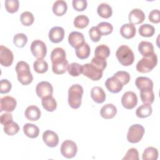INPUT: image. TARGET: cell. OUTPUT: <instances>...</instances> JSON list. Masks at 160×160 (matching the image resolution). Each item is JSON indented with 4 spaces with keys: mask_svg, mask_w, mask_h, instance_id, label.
I'll list each match as a JSON object with an SVG mask.
<instances>
[{
    "mask_svg": "<svg viewBox=\"0 0 160 160\" xmlns=\"http://www.w3.org/2000/svg\"><path fill=\"white\" fill-rule=\"evenodd\" d=\"M15 70L17 72V78L22 85H28L33 80V76L31 72L29 64L23 61H19L16 66Z\"/></svg>",
    "mask_w": 160,
    "mask_h": 160,
    "instance_id": "6da1fadb",
    "label": "cell"
},
{
    "mask_svg": "<svg viewBox=\"0 0 160 160\" xmlns=\"http://www.w3.org/2000/svg\"><path fill=\"white\" fill-rule=\"evenodd\" d=\"M83 88L78 84L72 85L68 90V103L72 109H78L81 104Z\"/></svg>",
    "mask_w": 160,
    "mask_h": 160,
    "instance_id": "7a4b0ae2",
    "label": "cell"
},
{
    "mask_svg": "<svg viewBox=\"0 0 160 160\" xmlns=\"http://www.w3.org/2000/svg\"><path fill=\"white\" fill-rule=\"evenodd\" d=\"M116 56L122 66L131 65L134 60V54L131 49L126 45L120 46L116 51Z\"/></svg>",
    "mask_w": 160,
    "mask_h": 160,
    "instance_id": "3957f363",
    "label": "cell"
},
{
    "mask_svg": "<svg viewBox=\"0 0 160 160\" xmlns=\"http://www.w3.org/2000/svg\"><path fill=\"white\" fill-rule=\"evenodd\" d=\"M158 63V57L153 53L149 57H143L136 64V70L141 73L150 72L156 66Z\"/></svg>",
    "mask_w": 160,
    "mask_h": 160,
    "instance_id": "277c9868",
    "label": "cell"
},
{
    "mask_svg": "<svg viewBox=\"0 0 160 160\" xmlns=\"http://www.w3.org/2000/svg\"><path fill=\"white\" fill-rule=\"evenodd\" d=\"M145 130L144 127L139 124L131 126L127 134V139L131 143H137L142 138Z\"/></svg>",
    "mask_w": 160,
    "mask_h": 160,
    "instance_id": "5b68a950",
    "label": "cell"
},
{
    "mask_svg": "<svg viewBox=\"0 0 160 160\" xmlns=\"http://www.w3.org/2000/svg\"><path fill=\"white\" fill-rule=\"evenodd\" d=\"M78 152L76 144L71 140H65L61 146V153L66 158L70 159L74 158Z\"/></svg>",
    "mask_w": 160,
    "mask_h": 160,
    "instance_id": "8992f818",
    "label": "cell"
},
{
    "mask_svg": "<svg viewBox=\"0 0 160 160\" xmlns=\"http://www.w3.org/2000/svg\"><path fill=\"white\" fill-rule=\"evenodd\" d=\"M31 51L38 59H43L47 54V48L43 41L36 39L33 41L31 44Z\"/></svg>",
    "mask_w": 160,
    "mask_h": 160,
    "instance_id": "52a82bcc",
    "label": "cell"
},
{
    "mask_svg": "<svg viewBox=\"0 0 160 160\" xmlns=\"http://www.w3.org/2000/svg\"><path fill=\"white\" fill-rule=\"evenodd\" d=\"M82 74L93 81H98L102 76V71L98 69L91 63H86L82 65Z\"/></svg>",
    "mask_w": 160,
    "mask_h": 160,
    "instance_id": "ba28073f",
    "label": "cell"
},
{
    "mask_svg": "<svg viewBox=\"0 0 160 160\" xmlns=\"http://www.w3.org/2000/svg\"><path fill=\"white\" fill-rule=\"evenodd\" d=\"M122 106L128 109H133L138 104V97L133 91H127L123 94L121 98Z\"/></svg>",
    "mask_w": 160,
    "mask_h": 160,
    "instance_id": "9c48e42d",
    "label": "cell"
},
{
    "mask_svg": "<svg viewBox=\"0 0 160 160\" xmlns=\"http://www.w3.org/2000/svg\"><path fill=\"white\" fill-rule=\"evenodd\" d=\"M14 55L12 52L7 47L0 46V63L2 66L9 67L13 62Z\"/></svg>",
    "mask_w": 160,
    "mask_h": 160,
    "instance_id": "30bf717a",
    "label": "cell"
},
{
    "mask_svg": "<svg viewBox=\"0 0 160 160\" xmlns=\"http://www.w3.org/2000/svg\"><path fill=\"white\" fill-rule=\"evenodd\" d=\"M51 62L52 70L54 73L56 74H62L67 71L69 64L66 57L57 58L51 61Z\"/></svg>",
    "mask_w": 160,
    "mask_h": 160,
    "instance_id": "8fae6325",
    "label": "cell"
},
{
    "mask_svg": "<svg viewBox=\"0 0 160 160\" xmlns=\"http://www.w3.org/2000/svg\"><path fill=\"white\" fill-rule=\"evenodd\" d=\"M36 92L40 98L51 96L53 93V88L51 83L48 81L39 82L36 87Z\"/></svg>",
    "mask_w": 160,
    "mask_h": 160,
    "instance_id": "7c38bea8",
    "label": "cell"
},
{
    "mask_svg": "<svg viewBox=\"0 0 160 160\" xmlns=\"http://www.w3.org/2000/svg\"><path fill=\"white\" fill-rule=\"evenodd\" d=\"M17 105L16 100L11 96H6L1 98L0 100V111L12 112Z\"/></svg>",
    "mask_w": 160,
    "mask_h": 160,
    "instance_id": "4fadbf2b",
    "label": "cell"
},
{
    "mask_svg": "<svg viewBox=\"0 0 160 160\" xmlns=\"http://www.w3.org/2000/svg\"><path fill=\"white\" fill-rule=\"evenodd\" d=\"M64 34L65 31L62 27L54 26L49 30L48 36L52 42L59 43L64 39Z\"/></svg>",
    "mask_w": 160,
    "mask_h": 160,
    "instance_id": "5bb4252c",
    "label": "cell"
},
{
    "mask_svg": "<svg viewBox=\"0 0 160 160\" xmlns=\"http://www.w3.org/2000/svg\"><path fill=\"white\" fill-rule=\"evenodd\" d=\"M42 140L48 147H56L59 143V137L58 134L51 130H46L42 134Z\"/></svg>",
    "mask_w": 160,
    "mask_h": 160,
    "instance_id": "9a60e30c",
    "label": "cell"
},
{
    "mask_svg": "<svg viewBox=\"0 0 160 160\" xmlns=\"http://www.w3.org/2000/svg\"><path fill=\"white\" fill-rule=\"evenodd\" d=\"M105 86L109 92L112 93H118L122 90L124 85L118 78L113 76L106 79Z\"/></svg>",
    "mask_w": 160,
    "mask_h": 160,
    "instance_id": "2e32d148",
    "label": "cell"
},
{
    "mask_svg": "<svg viewBox=\"0 0 160 160\" xmlns=\"http://www.w3.org/2000/svg\"><path fill=\"white\" fill-rule=\"evenodd\" d=\"M145 14L144 12L138 8L132 9L128 16L129 23L134 24H138L142 23L145 19Z\"/></svg>",
    "mask_w": 160,
    "mask_h": 160,
    "instance_id": "e0dca14e",
    "label": "cell"
},
{
    "mask_svg": "<svg viewBox=\"0 0 160 160\" xmlns=\"http://www.w3.org/2000/svg\"><path fill=\"white\" fill-rule=\"evenodd\" d=\"M69 44L76 48L84 42V36L82 33L78 31H72L68 36Z\"/></svg>",
    "mask_w": 160,
    "mask_h": 160,
    "instance_id": "ac0fdd59",
    "label": "cell"
},
{
    "mask_svg": "<svg viewBox=\"0 0 160 160\" xmlns=\"http://www.w3.org/2000/svg\"><path fill=\"white\" fill-rule=\"evenodd\" d=\"M117 113V108L112 104H106L104 105L100 110V115L106 119L114 118Z\"/></svg>",
    "mask_w": 160,
    "mask_h": 160,
    "instance_id": "d6986e66",
    "label": "cell"
},
{
    "mask_svg": "<svg viewBox=\"0 0 160 160\" xmlns=\"http://www.w3.org/2000/svg\"><path fill=\"white\" fill-rule=\"evenodd\" d=\"M91 97L96 103H102L106 99V93L99 86H94L91 90Z\"/></svg>",
    "mask_w": 160,
    "mask_h": 160,
    "instance_id": "ffe728a7",
    "label": "cell"
},
{
    "mask_svg": "<svg viewBox=\"0 0 160 160\" xmlns=\"http://www.w3.org/2000/svg\"><path fill=\"white\" fill-rule=\"evenodd\" d=\"M24 115L28 120L35 121L38 120L41 117V110L38 106L31 105L26 109Z\"/></svg>",
    "mask_w": 160,
    "mask_h": 160,
    "instance_id": "44dd1931",
    "label": "cell"
},
{
    "mask_svg": "<svg viewBox=\"0 0 160 160\" xmlns=\"http://www.w3.org/2000/svg\"><path fill=\"white\" fill-rule=\"evenodd\" d=\"M136 32V29L134 25L131 23L123 24L120 28V34L125 39H129L132 38Z\"/></svg>",
    "mask_w": 160,
    "mask_h": 160,
    "instance_id": "7402d4cb",
    "label": "cell"
},
{
    "mask_svg": "<svg viewBox=\"0 0 160 160\" xmlns=\"http://www.w3.org/2000/svg\"><path fill=\"white\" fill-rule=\"evenodd\" d=\"M138 50L143 57H149L154 53L153 44L149 41L140 42L138 45Z\"/></svg>",
    "mask_w": 160,
    "mask_h": 160,
    "instance_id": "603a6c76",
    "label": "cell"
},
{
    "mask_svg": "<svg viewBox=\"0 0 160 160\" xmlns=\"http://www.w3.org/2000/svg\"><path fill=\"white\" fill-rule=\"evenodd\" d=\"M135 85L139 90L146 89H153V82L150 78L148 77H138L135 80Z\"/></svg>",
    "mask_w": 160,
    "mask_h": 160,
    "instance_id": "cb8c5ba5",
    "label": "cell"
},
{
    "mask_svg": "<svg viewBox=\"0 0 160 160\" xmlns=\"http://www.w3.org/2000/svg\"><path fill=\"white\" fill-rule=\"evenodd\" d=\"M68 9V5L65 1L58 0L56 1L52 8V12L57 16H61L64 15Z\"/></svg>",
    "mask_w": 160,
    "mask_h": 160,
    "instance_id": "d4e9b609",
    "label": "cell"
},
{
    "mask_svg": "<svg viewBox=\"0 0 160 160\" xmlns=\"http://www.w3.org/2000/svg\"><path fill=\"white\" fill-rule=\"evenodd\" d=\"M75 52L76 56L80 59H84L88 58L91 52V49L89 44L86 42H84L78 47L75 48Z\"/></svg>",
    "mask_w": 160,
    "mask_h": 160,
    "instance_id": "484cf974",
    "label": "cell"
},
{
    "mask_svg": "<svg viewBox=\"0 0 160 160\" xmlns=\"http://www.w3.org/2000/svg\"><path fill=\"white\" fill-rule=\"evenodd\" d=\"M23 131L25 135L30 138H37L39 134V128L31 123L25 124L23 126Z\"/></svg>",
    "mask_w": 160,
    "mask_h": 160,
    "instance_id": "4316f807",
    "label": "cell"
},
{
    "mask_svg": "<svg viewBox=\"0 0 160 160\" xmlns=\"http://www.w3.org/2000/svg\"><path fill=\"white\" fill-rule=\"evenodd\" d=\"M41 103L45 110L49 112L54 111L57 108L56 101L52 95L42 98Z\"/></svg>",
    "mask_w": 160,
    "mask_h": 160,
    "instance_id": "83f0119b",
    "label": "cell"
},
{
    "mask_svg": "<svg viewBox=\"0 0 160 160\" xmlns=\"http://www.w3.org/2000/svg\"><path fill=\"white\" fill-rule=\"evenodd\" d=\"M152 109L151 104H142L139 106L136 111V115L140 118H145L151 115Z\"/></svg>",
    "mask_w": 160,
    "mask_h": 160,
    "instance_id": "f1b7e54d",
    "label": "cell"
},
{
    "mask_svg": "<svg viewBox=\"0 0 160 160\" xmlns=\"http://www.w3.org/2000/svg\"><path fill=\"white\" fill-rule=\"evenodd\" d=\"M98 14L103 18H109L112 16V9L111 6L106 2L101 3L97 8Z\"/></svg>",
    "mask_w": 160,
    "mask_h": 160,
    "instance_id": "f546056e",
    "label": "cell"
},
{
    "mask_svg": "<svg viewBox=\"0 0 160 160\" xmlns=\"http://www.w3.org/2000/svg\"><path fill=\"white\" fill-rule=\"evenodd\" d=\"M140 98L143 103L151 104L154 100V94L152 89H146L140 90Z\"/></svg>",
    "mask_w": 160,
    "mask_h": 160,
    "instance_id": "4dcf8cb0",
    "label": "cell"
},
{
    "mask_svg": "<svg viewBox=\"0 0 160 160\" xmlns=\"http://www.w3.org/2000/svg\"><path fill=\"white\" fill-rule=\"evenodd\" d=\"M95 57L106 59L110 55V49L109 47L105 44H101L98 46L94 51Z\"/></svg>",
    "mask_w": 160,
    "mask_h": 160,
    "instance_id": "1f68e13d",
    "label": "cell"
},
{
    "mask_svg": "<svg viewBox=\"0 0 160 160\" xmlns=\"http://www.w3.org/2000/svg\"><path fill=\"white\" fill-rule=\"evenodd\" d=\"M158 158V151L156 148L148 147L146 148L142 153L143 160H156Z\"/></svg>",
    "mask_w": 160,
    "mask_h": 160,
    "instance_id": "d6a6232c",
    "label": "cell"
},
{
    "mask_svg": "<svg viewBox=\"0 0 160 160\" xmlns=\"http://www.w3.org/2000/svg\"><path fill=\"white\" fill-rule=\"evenodd\" d=\"M139 33L142 37H151L155 32V28L149 24H143L139 28Z\"/></svg>",
    "mask_w": 160,
    "mask_h": 160,
    "instance_id": "836d02e7",
    "label": "cell"
},
{
    "mask_svg": "<svg viewBox=\"0 0 160 160\" xmlns=\"http://www.w3.org/2000/svg\"><path fill=\"white\" fill-rule=\"evenodd\" d=\"M89 22L88 17L84 14H80L77 16L74 19V26L78 29H83L88 26Z\"/></svg>",
    "mask_w": 160,
    "mask_h": 160,
    "instance_id": "e575fe53",
    "label": "cell"
},
{
    "mask_svg": "<svg viewBox=\"0 0 160 160\" xmlns=\"http://www.w3.org/2000/svg\"><path fill=\"white\" fill-rule=\"evenodd\" d=\"M33 68L36 72L42 74L48 71V64L43 59H38L34 62Z\"/></svg>",
    "mask_w": 160,
    "mask_h": 160,
    "instance_id": "d590c367",
    "label": "cell"
},
{
    "mask_svg": "<svg viewBox=\"0 0 160 160\" xmlns=\"http://www.w3.org/2000/svg\"><path fill=\"white\" fill-rule=\"evenodd\" d=\"M67 71L71 76L77 77L82 73V66L78 62H72L68 65Z\"/></svg>",
    "mask_w": 160,
    "mask_h": 160,
    "instance_id": "8d00e7d4",
    "label": "cell"
},
{
    "mask_svg": "<svg viewBox=\"0 0 160 160\" xmlns=\"http://www.w3.org/2000/svg\"><path fill=\"white\" fill-rule=\"evenodd\" d=\"M3 129L6 134L9 136H13L19 132V126L16 122L12 121L8 124L4 125Z\"/></svg>",
    "mask_w": 160,
    "mask_h": 160,
    "instance_id": "74e56055",
    "label": "cell"
},
{
    "mask_svg": "<svg viewBox=\"0 0 160 160\" xmlns=\"http://www.w3.org/2000/svg\"><path fill=\"white\" fill-rule=\"evenodd\" d=\"M97 28L98 29L101 36H107L112 32L113 27L111 23L108 22H101L97 25Z\"/></svg>",
    "mask_w": 160,
    "mask_h": 160,
    "instance_id": "f35d334b",
    "label": "cell"
},
{
    "mask_svg": "<svg viewBox=\"0 0 160 160\" xmlns=\"http://www.w3.org/2000/svg\"><path fill=\"white\" fill-rule=\"evenodd\" d=\"M20 21L24 26H29L34 22V17L31 12L24 11L20 15Z\"/></svg>",
    "mask_w": 160,
    "mask_h": 160,
    "instance_id": "ab89813d",
    "label": "cell"
},
{
    "mask_svg": "<svg viewBox=\"0 0 160 160\" xmlns=\"http://www.w3.org/2000/svg\"><path fill=\"white\" fill-rule=\"evenodd\" d=\"M28 42V38L24 33H18L13 38V43L18 48H23Z\"/></svg>",
    "mask_w": 160,
    "mask_h": 160,
    "instance_id": "60d3db41",
    "label": "cell"
},
{
    "mask_svg": "<svg viewBox=\"0 0 160 160\" xmlns=\"http://www.w3.org/2000/svg\"><path fill=\"white\" fill-rule=\"evenodd\" d=\"M4 4L6 11L10 13L17 12L19 6L18 0H6Z\"/></svg>",
    "mask_w": 160,
    "mask_h": 160,
    "instance_id": "b9f144b4",
    "label": "cell"
},
{
    "mask_svg": "<svg viewBox=\"0 0 160 160\" xmlns=\"http://www.w3.org/2000/svg\"><path fill=\"white\" fill-rule=\"evenodd\" d=\"M113 76L118 78L123 85L128 84L131 79L130 74L128 72L124 71H119L116 72Z\"/></svg>",
    "mask_w": 160,
    "mask_h": 160,
    "instance_id": "7bdbcfd3",
    "label": "cell"
},
{
    "mask_svg": "<svg viewBox=\"0 0 160 160\" xmlns=\"http://www.w3.org/2000/svg\"><path fill=\"white\" fill-rule=\"evenodd\" d=\"M91 63L102 72L107 66V61L106 59L98 58L95 56L92 59Z\"/></svg>",
    "mask_w": 160,
    "mask_h": 160,
    "instance_id": "ee69618b",
    "label": "cell"
},
{
    "mask_svg": "<svg viewBox=\"0 0 160 160\" xmlns=\"http://www.w3.org/2000/svg\"><path fill=\"white\" fill-rule=\"evenodd\" d=\"M73 8L78 11H84L88 6L86 0H73L72 2Z\"/></svg>",
    "mask_w": 160,
    "mask_h": 160,
    "instance_id": "f6af8a7d",
    "label": "cell"
},
{
    "mask_svg": "<svg viewBox=\"0 0 160 160\" xmlns=\"http://www.w3.org/2000/svg\"><path fill=\"white\" fill-rule=\"evenodd\" d=\"M122 159L126 160H138L139 159V152L136 148H131L129 149Z\"/></svg>",
    "mask_w": 160,
    "mask_h": 160,
    "instance_id": "bcb514c9",
    "label": "cell"
},
{
    "mask_svg": "<svg viewBox=\"0 0 160 160\" xmlns=\"http://www.w3.org/2000/svg\"><path fill=\"white\" fill-rule=\"evenodd\" d=\"M89 35L93 42H98L101 38V34L96 26H93L89 29Z\"/></svg>",
    "mask_w": 160,
    "mask_h": 160,
    "instance_id": "7dc6e473",
    "label": "cell"
},
{
    "mask_svg": "<svg viewBox=\"0 0 160 160\" xmlns=\"http://www.w3.org/2000/svg\"><path fill=\"white\" fill-rule=\"evenodd\" d=\"M11 83L8 79H1L0 82V92L1 94L8 93L11 89Z\"/></svg>",
    "mask_w": 160,
    "mask_h": 160,
    "instance_id": "c3c4849f",
    "label": "cell"
},
{
    "mask_svg": "<svg viewBox=\"0 0 160 160\" xmlns=\"http://www.w3.org/2000/svg\"><path fill=\"white\" fill-rule=\"evenodd\" d=\"M159 9H153L149 14V20L152 23H159L160 21L159 18Z\"/></svg>",
    "mask_w": 160,
    "mask_h": 160,
    "instance_id": "681fc988",
    "label": "cell"
},
{
    "mask_svg": "<svg viewBox=\"0 0 160 160\" xmlns=\"http://www.w3.org/2000/svg\"><path fill=\"white\" fill-rule=\"evenodd\" d=\"M0 120H1V124L4 126L12 121V114L10 113L2 114L1 116V118H0Z\"/></svg>",
    "mask_w": 160,
    "mask_h": 160,
    "instance_id": "f907efd6",
    "label": "cell"
}]
</instances>
